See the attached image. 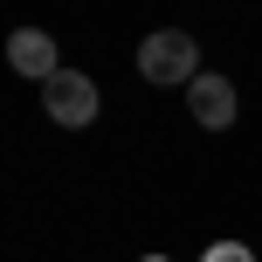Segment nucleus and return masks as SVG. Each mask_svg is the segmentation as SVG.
I'll return each mask as SVG.
<instances>
[{
    "mask_svg": "<svg viewBox=\"0 0 262 262\" xmlns=\"http://www.w3.org/2000/svg\"><path fill=\"white\" fill-rule=\"evenodd\" d=\"M7 62L21 69V76L49 83L55 69H62V55H55V35H49V28H14V35H7Z\"/></svg>",
    "mask_w": 262,
    "mask_h": 262,
    "instance_id": "nucleus-4",
    "label": "nucleus"
},
{
    "mask_svg": "<svg viewBox=\"0 0 262 262\" xmlns=\"http://www.w3.org/2000/svg\"><path fill=\"white\" fill-rule=\"evenodd\" d=\"M145 262H166V255H145Z\"/></svg>",
    "mask_w": 262,
    "mask_h": 262,
    "instance_id": "nucleus-6",
    "label": "nucleus"
},
{
    "mask_svg": "<svg viewBox=\"0 0 262 262\" xmlns=\"http://www.w3.org/2000/svg\"><path fill=\"white\" fill-rule=\"evenodd\" d=\"M97 83L83 76V69H55L49 83H41V111H49L62 131H83V124H97Z\"/></svg>",
    "mask_w": 262,
    "mask_h": 262,
    "instance_id": "nucleus-2",
    "label": "nucleus"
},
{
    "mask_svg": "<svg viewBox=\"0 0 262 262\" xmlns=\"http://www.w3.org/2000/svg\"><path fill=\"white\" fill-rule=\"evenodd\" d=\"M200 262H255L249 249H242V242H214V249L207 255H200Z\"/></svg>",
    "mask_w": 262,
    "mask_h": 262,
    "instance_id": "nucleus-5",
    "label": "nucleus"
},
{
    "mask_svg": "<svg viewBox=\"0 0 262 262\" xmlns=\"http://www.w3.org/2000/svg\"><path fill=\"white\" fill-rule=\"evenodd\" d=\"M186 111H193V124H207V131H228V124H235V83H228V76H214V69H207V76H193V83H186Z\"/></svg>",
    "mask_w": 262,
    "mask_h": 262,
    "instance_id": "nucleus-3",
    "label": "nucleus"
},
{
    "mask_svg": "<svg viewBox=\"0 0 262 262\" xmlns=\"http://www.w3.org/2000/svg\"><path fill=\"white\" fill-rule=\"evenodd\" d=\"M138 76L145 83H193L200 76V41L186 28H152L138 41Z\"/></svg>",
    "mask_w": 262,
    "mask_h": 262,
    "instance_id": "nucleus-1",
    "label": "nucleus"
}]
</instances>
